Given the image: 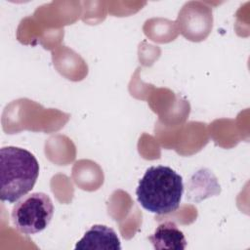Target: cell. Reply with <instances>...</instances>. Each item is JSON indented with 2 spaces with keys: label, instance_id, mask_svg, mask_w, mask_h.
I'll list each match as a JSON object with an SVG mask.
<instances>
[{
  "label": "cell",
  "instance_id": "cell-1",
  "mask_svg": "<svg viewBox=\"0 0 250 250\" xmlns=\"http://www.w3.org/2000/svg\"><path fill=\"white\" fill-rule=\"evenodd\" d=\"M184 193L183 178L168 166L149 167L139 181L137 200L148 212L164 215L176 211Z\"/></svg>",
  "mask_w": 250,
  "mask_h": 250
},
{
  "label": "cell",
  "instance_id": "cell-2",
  "mask_svg": "<svg viewBox=\"0 0 250 250\" xmlns=\"http://www.w3.org/2000/svg\"><path fill=\"white\" fill-rule=\"evenodd\" d=\"M39 175V163L28 150L18 146L0 149V198L15 203L34 187Z\"/></svg>",
  "mask_w": 250,
  "mask_h": 250
},
{
  "label": "cell",
  "instance_id": "cell-3",
  "mask_svg": "<svg viewBox=\"0 0 250 250\" xmlns=\"http://www.w3.org/2000/svg\"><path fill=\"white\" fill-rule=\"evenodd\" d=\"M54 215L51 197L44 192L24 195L14 205L11 219L15 229L23 234H34L44 230Z\"/></svg>",
  "mask_w": 250,
  "mask_h": 250
},
{
  "label": "cell",
  "instance_id": "cell-4",
  "mask_svg": "<svg viewBox=\"0 0 250 250\" xmlns=\"http://www.w3.org/2000/svg\"><path fill=\"white\" fill-rule=\"evenodd\" d=\"M78 249H103L120 250L121 244L119 237L113 229L104 225H94L88 229L83 237L76 243Z\"/></svg>",
  "mask_w": 250,
  "mask_h": 250
},
{
  "label": "cell",
  "instance_id": "cell-5",
  "mask_svg": "<svg viewBox=\"0 0 250 250\" xmlns=\"http://www.w3.org/2000/svg\"><path fill=\"white\" fill-rule=\"evenodd\" d=\"M154 249L162 250H184L187 246V239L184 232L171 221L158 225L154 232L148 237Z\"/></svg>",
  "mask_w": 250,
  "mask_h": 250
}]
</instances>
